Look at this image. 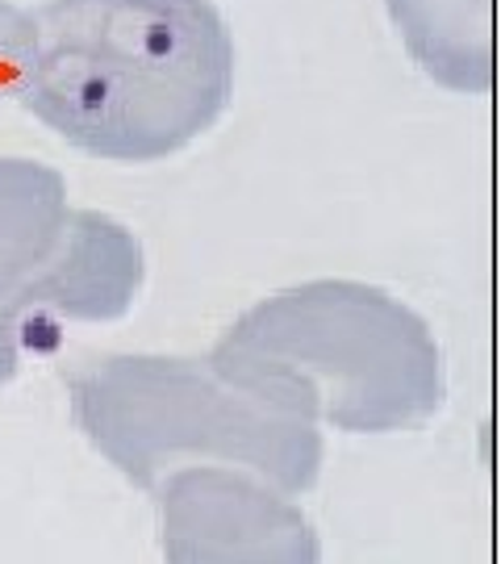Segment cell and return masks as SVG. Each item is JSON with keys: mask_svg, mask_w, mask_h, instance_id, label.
I'll return each instance as SVG.
<instances>
[{"mask_svg": "<svg viewBox=\"0 0 501 564\" xmlns=\"http://www.w3.org/2000/svg\"><path fill=\"white\" fill-rule=\"evenodd\" d=\"M142 289V247L122 222L105 214H72L38 268L9 305L26 314H59L76 323L122 318Z\"/></svg>", "mask_w": 501, "mask_h": 564, "instance_id": "5b68a950", "label": "cell"}, {"mask_svg": "<svg viewBox=\"0 0 501 564\" xmlns=\"http://www.w3.org/2000/svg\"><path fill=\"white\" fill-rule=\"evenodd\" d=\"M230 97V42L205 0H54L34 26L26 109L109 163H155Z\"/></svg>", "mask_w": 501, "mask_h": 564, "instance_id": "6da1fadb", "label": "cell"}, {"mask_svg": "<svg viewBox=\"0 0 501 564\" xmlns=\"http://www.w3.org/2000/svg\"><path fill=\"white\" fill-rule=\"evenodd\" d=\"M151 498L163 564H322L301 502L251 468H180Z\"/></svg>", "mask_w": 501, "mask_h": 564, "instance_id": "277c9868", "label": "cell"}, {"mask_svg": "<svg viewBox=\"0 0 501 564\" xmlns=\"http://www.w3.org/2000/svg\"><path fill=\"white\" fill-rule=\"evenodd\" d=\"M210 364L235 389L310 427L385 430L414 402L389 310L351 285H297L247 310Z\"/></svg>", "mask_w": 501, "mask_h": 564, "instance_id": "3957f363", "label": "cell"}, {"mask_svg": "<svg viewBox=\"0 0 501 564\" xmlns=\"http://www.w3.org/2000/svg\"><path fill=\"white\" fill-rule=\"evenodd\" d=\"M22 314L13 305H0V389L17 376V364H22Z\"/></svg>", "mask_w": 501, "mask_h": 564, "instance_id": "ba28073f", "label": "cell"}, {"mask_svg": "<svg viewBox=\"0 0 501 564\" xmlns=\"http://www.w3.org/2000/svg\"><path fill=\"white\" fill-rule=\"evenodd\" d=\"M79 435L134 489L180 468H251L301 498L322 473L317 427L235 389L213 364L176 355H92L67 376Z\"/></svg>", "mask_w": 501, "mask_h": 564, "instance_id": "7a4b0ae2", "label": "cell"}, {"mask_svg": "<svg viewBox=\"0 0 501 564\" xmlns=\"http://www.w3.org/2000/svg\"><path fill=\"white\" fill-rule=\"evenodd\" d=\"M29 54H34V22L22 13H13L9 4H0V97L17 92L29 72Z\"/></svg>", "mask_w": 501, "mask_h": 564, "instance_id": "52a82bcc", "label": "cell"}, {"mask_svg": "<svg viewBox=\"0 0 501 564\" xmlns=\"http://www.w3.org/2000/svg\"><path fill=\"white\" fill-rule=\"evenodd\" d=\"M67 217V185L54 167L0 160V305H9L51 260Z\"/></svg>", "mask_w": 501, "mask_h": 564, "instance_id": "8992f818", "label": "cell"}]
</instances>
